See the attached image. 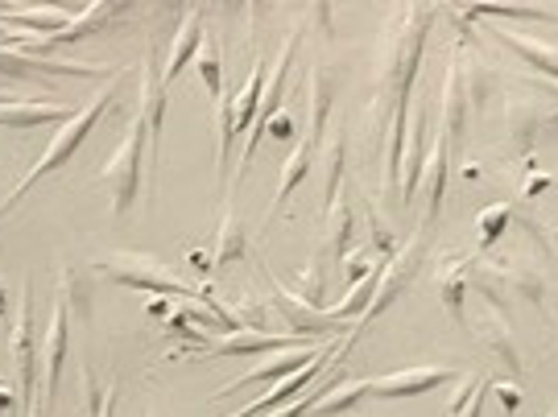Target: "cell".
<instances>
[{"label": "cell", "instance_id": "ba28073f", "mask_svg": "<svg viewBox=\"0 0 558 417\" xmlns=\"http://www.w3.org/2000/svg\"><path fill=\"white\" fill-rule=\"evenodd\" d=\"M137 116L149 128V161H145V174H149V191L158 186V165H161V128H166V79H161L158 66V46L145 50V66H141V87H137Z\"/></svg>", "mask_w": 558, "mask_h": 417}, {"label": "cell", "instance_id": "484cf974", "mask_svg": "<svg viewBox=\"0 0 558 417\" xmlns=\"http://www.w3.org/2000/svg\"><path fill=\"white\" fill-rule=\"evenodd\" d=\"M120 13H129V4L124 0H92L83 13H75L71 17V25L66 29H59V34H50V46H71V41H80L83 34H96V29H104L108 21H117Z\"/></svg>", "mask_w": 558, "mask_h": 417}, {"label": "cell", "instance_id": "836d02e7", "mask_svg": "<svg viewBox=\"0 0 558 417\" xmlns=\"http://www.w3.org/2000/svg\"><path fill=\"white\" fill-rule=\"evenodd\" d=\"M488 397V377L484 372H463L456 380V393L447 397V417H480Z\"/></svg>", "mask_w": 558, "mask_h": 417}, {"label": "cell", "instance_id": "5b68a950", "mask_svg": "<svg viewBox=\"0 0 558 417\" xmlns=\"http://www.w3.org/2000/svg\"><path fill=\"white\" fill-rule=\"evenodd\" d=\"M426 244H430V232H414V236L405 240V244H398V253L393 257H385V265H380L377 273V290H373V302H368V310L352 322V339H360L373 322H377L393 302L414 285V278H418L422 260H426Z\"/></svg>", "mask_w": 558, "mask_h": 417}, {"label": "cell", "instance_id": "d6986e66", "mask_svg": "<svg viewBox=\"0 0 558 417\" xmlns=\"http://www.w3.org/2000/svg\"><path fill=\"white\" fill-rule=\"evenodd\" d=\"M480 253H463V257H447L439 269V294L447 315L456 322L459 331H468V290H472V265H476Z\"/></svg>", "mask_w": 558, "mask_h": 417}, {"label": "cell", "instance_id": "9c48e42d", "mask_svg": "<svg viewBox=\"0 0 558 417\" xmlns=\"http://www.w3.org/2000/svg\"><path fill=\"white\" fill-rule=\"evenodd\" d=\"M505 128H509V145H513V154L525 161H534V149H538V140L558 128V108L542 91L534 96H521V100H509L505 103Z\"/></svg>", "mask_w": 558, "mask_h": 417}, {"label": "cell", "instance_id": "816d5d0a", "mask_svg": "<svg viewBox=\"0 0 558 417\" xmlns=\"http://www.w3.org/2000/svg\"><path fill=\"white\" fill-rule=\"evenodd\" d=\"M4 384H9V380H4V377H0V389H4Z\"/></svg>", "mask_w": 558, "mask_h": 417}, {"label": "cell", "instance_id": "ee69618b", "mask_svg": "<svg viewBox=\"0 0 558 417\" xmlns=\"http://www.w3.org/2000/svg\"><path fill=\"white\" fill-rule=\"evenodd\" d=\"M186 265H191V273H195V278H211V273H216V260H211V248H191V253H186Z\"/></svg>", "mask_w": 558, "mask_h": 417}, {"label": "cell", "instance_id": "f546056e", "mask_svg": "<svg viewBox=\"0 0 558 417\" xmlns=\"http://www.w3.org/2000/svg\"><path fill=\"white\" fill-rule=\"evenodd\" d=\"M59 285H54V294L66 302V310H71V322H87L92 318V281L83 273L80 265H59Z\"/></svg>", "mask_w": 558, "mask_h": 417}, {"label": "cell", "instance_id": "681fc988", "mask_svg": "<svg viewBox=\"0 0 558 417\" xmlns=\"http://www.w3.org/2000/svg\"><path fill=\"white\" fill-rule=\"evenodd\" d=\"M0 318H9V290H4V278H0Z\"/></svg>", "mask_w": 558, "mask_h": 417}, {"label": "cell", "instance_id": "7a4b0ae2", "mask_svg": "<svg viewBox=\"0 0 558 417\" xmlns=\"http://www.w3.org/2000/svg\"><path fill=\"white\" fill-rule=\"evenodd\" d=\"M120 87H124V71H112V79L104 83L100 91H96V96H92L87 103H83V108H75V112H71V120L62 124L54 137H50L46 154H41V158L34 161L29 170H25V179H21L17 186L9 191V199L0 203V219L9 216V211H13V207H17V203L25 199L29 191H34V182L50 179V174H54L59 165H66V161L80 154V145L87 140V133H92V128H96V124H100V120L108 116V112H112V103H117Z\"/></svg>", "mask_w": 558, "mask_h": 417}, {"label": "cell", "instance_id": "d590c367", "mask_svg": "<svg viewBox=\"0 0 558 417\" xmlns=\"http://www.w3.org/2000/svg\"><path fill=\"white\" fill-rule=\"evenodd\" d=\"M195 71H199L203 87L211 100H223V59H220V38L207 29L199 41V54H195Z\"/></svg>", "mask_w": 558, "mask_h": 417}, {"label": "cell", "instance_id": "9a60e30c", "mask_svg": "<svg viewBox=\"0 0 558 417\" xmlns=\"http://www.w3.org/2000/svg\"><path fill=\"white\" fill-rule=\"evenodd\" d=\"M488 265L509 290V298H530L534 306H546V278L525 253H500V257H488Z\"/></svg>", "mask_w": 558, "mask_h": 417}, {"label": "cell", "instance_id": "f907efd6", "mask_svg": "<svg viewBox=\"0 0 558 417\" xmlns=\"http://www.w3.org/2000/svg\"><path fill=\"white\" fill-rule=\"evenodd\" d=\"M9 100H17V96H13V91H4V87H0V103H9Z\"/></svg>", "mask_w": 558, "mask_h": 417}, {"label": "cell", "instance_id": "8992f818", "mask_svg": "<svg viewBox=\"0 0 558 417\" xmlns=\"http://www.w3.org/2000/svg\"><path fill=\"white\" fill-rule=\"evenodd\" d=\"M248 257L257 260V273L265 278V285H269V306L286 318L290 335L315 339V343H339V339L352 331V322H339V318H331L327 310H311V306H306L294 290H286V285L278 281V273L269 269V260L260 257V253H253V248H248Z\"/></svg>", "mask_w": 558, "mask_h": 417}, {"label": "cell", "instance_id": "db71d44e", "mask_svg": "<svg viewBox=\"0 0 558 417\" xmlns=\"http://www.w3.org/2000/svg\"><path fill=\"white\" fill-rule=\"evenodd\" d=\"M145 417H154V414H145Z\"/></svg>", "mask_w": 558, "mask_h": 417}, {"label": "cell", "instance_id": "6da1fadb", "mask_svg": "<svg viewBox=\"0 0 558 417\" xmlns=\"http://www.w3.org/2000/svg\"><path fill=\"white\" fill-rule=\"evenodd\" d=\"M435 17H439L435 4H398L385 17L377 46V91H373V108H368L377 145H385L389 120H410V96H414V79H418Z\"/></svg>", "mask_w": 558, "mask_h": 417}, {"label": "cell", "instance_id": "ac0fdd59", "mask_svg": "<svg viewBox=\"0 0 558 417\" xmlns=\"http://www.w3.org/2000/svg\"><path fill=\"white\" fill-rule=\"evenodd\" d=\"M476 335H480V343L497 356V364H505L509 377L513 380L525 377L518 339H513V331H509V315H500V310H493V306H484V310H480V322H476Z\"/></svg>", "mask_w": 558, "mask_h": 417}, {"label": "cell", "instance_id": "4dcf8cb0", "mask_svg": "<svg viewBox=\"0 0 558 417\" xmlns=\"http://www.w3.org/2000/svg\"><path fill=\"white\" fill-rule=\"evenodd\" d=\"M327 240H323V257H331V265L343 260V253L352 248V223H356V211H352V199L339 195L327 211Z\"/></svg>", "mask_w": 558, "mask_h": 417}, {"label": "cell", "instance_id": "ffe728a7", "mask_svg": "<svg viewBox=\"0 0 558 417\" xmlns=\"http://www.w3.org/2000/svg\"><path fill=\"white\" fill-rule=\"evenodd\" d=\"M71 103H50V100H17L0 103V128H13V133H25V128H41V124H66L71 120Z\"/></svg>", "mask_w": 558, "mask_h": 417}, {"label": "cell", "instance_id": "7dc6e473", "mask_svg": "<svg viewBox=\"0 0 558 417\" xmlns=\"http://www.w3.org/2000/svg\"><path fill=\"white\" fill-rule=\"evenodd\" d=\"M530 83H534V91H542V96L558 108V83H546V79H530Z\"/></svg>", "mask_w": 558, "mask_h": 417}, {"label": "cell", "instance_id": "7c38bea8", "mask_svg": "<svg viewBox=\"0 0 558 417\" xmlns=\"http://www.w3.org/2000/svg\"><path fill=\"white\" fill-rule=\"evenodd\" d=\"M323 352V343H311V339H302L294 347H281V352H269V356H260V364L253 368H244L236 380H228L216 397H228V393H240V389H248V384H260V380H281V377H294L299 368H306L311 359Z\"/></svg>", "mask_w": 558, "mask_h": 417}, {"label": "cell", "instance_id": "c3c4849f", "mask_svg": "<svg viewBox=\"0 0 558 417\" xmlns=\"http://www.w3.org/2000/svg\"><path fill=\"white\" fill-rule=\"evenodd\" d=\"M13 417H50V409L41 405V397L34 401V405H25V414H13Z\"/></svg>", "mask_w": 558, "mask_h": 417}, {"label": "cell", "instance_id": "f6af8a7d", "mask_svg": "<svg viewBox=\"0 0 558 417\" xmlns=\"http://www.w3.org/2000/svg\"><path fill=\"white\" fill-rule=\"evenodd\" d=\"M319 401V393H302L299 401H290V405H281V409H274L269 417H302V414H311V405Z\"/></svg>", "mask_w": 558, "mask_h": 417}, {"label": "cell", "instance_id": "e0dca14e", "mask_svg": "<svg viewBox=\"0 0 558 417\" xmlns=\"http://www.w3.org/2000/svg\"><path fill=\"white\" fill-rule=\"evenodd\" d=\"M472 100H468V91H463V83H459V71L456 62H447V79H442V137L451 145V158H456L459 149H463V140H468V124H472Z\"/></svg>", "mask_w": 558, "mask_h": 417}, {"label": "cell", "instance_id": "83f0119b", "mask_svg": "<svg viewBox=\"0 0 558 417\" xmlns=\"http://www.w3.org/2000/svg\"><path fill=\"white\" fill-rule=\"evenodd\" d=\"M260 91H265V54L253 59V71H248V79L240 83V91H232V133H248L253 124H257V112H260Z\"/></svg>", "mask_w": 558, "mask_h": 417}, {"label": "cell", "instance_id": "277c9868", "mask_svg": "<svg viewBox=\"0 0 558 417\" xmlns=\"http://www.w3.org/2000/svg\"><path fill=\"white\" fill-rule=\"evenodd\" d=\"M96 273L108 281H117V285H133L141 294H170V298H186V302H199V285H191V281H182L170 273V265L158 260L154 253H108L104 260H96Z\"/></svg>", "mask_w": 558, "mask_h": 417}, {"label": "cell", "instance_id": "d4e9b609", "mask_svg": "<svg viewBox=\"0 0 558 417\" xmlns=\"http://www.w3.org/2000/svg\"><path fill=\"white\" fill-rule=\"evenodd\" d=\"M426 128H430V112H426V108H418V112H414V124H410V137H405V161H401L398 203L418 199L422 165H426Z\"/></svg>", "mask_w": 558, "mask_h": 417}, {"label": "cell", "instance_id": "8d00e7d4", "mask_svg": "<svg viewBox=\"0 0 558 417\" xmlns=\"http://www.w3.org/2000/svg\"><path fill=\"white\" fill-rule=\"evenodd\" d=\"M294 294H299L311 310H323V298H327V257H323V248H315V257L306 260V269H302L299 281H294Z\"/></svg>", "mask_w": 558, "mask_h": 417}, {"label": "cell", "instance_id": "1f68e13d", "mask_svg": "<svg viewBox=\"0 0 558 417\" xmlns=\"http://www.w3.org/2000/svg\"><path fill=\"white\" fill-rule=\"evenodd\" d=\"M352 191H356L360 207H364V223H368V248H373L377 257H393V253H398V240H393V228H389L385 211H380L377 199L368 195V186H364V182H356Z\"/></svg>", "mask_w": 558, "mask_h": 417}, {"label": "cell", "instance_id": "bcb514c9", "mask_svg": "<svg viewBox=\"0 0 558 417\" xmlns=\"http://www.w3.org/2000/svg\"><path fill=\"white\" fill-rule=\"evenodd\" d=\"M17 405H21V397L17 393H13V389H9V384H4V389H0V414H17Z\"/></svg>", "mask_w": 558, "mask_h": 417}, {"label": "cell", "instance_id": "5bb4252c", "mask_svg": "<svg viewBox=\"0 0 558 417\" xmlns=\"http://www.w3.org/2000/svg\"><path fill=\"white\" fill-rule=\"evenodd\" d=\"M294 343H302V339L281 335V331H248V327H240V331H216L199 356H269V352L294 347Z\"/></svg>", "mask_w": 558, "mask_h": 417}, {"label": "cell", "instance_id": "e575fe53", "mask_svg": "<svg viewBox=\"0 0 558 417\" xmlns=\"http://www.w3.org/2000/svg\"><path fill=\"white\" fill-rule=\"evenodd\" d=\"M456 13L463 21H558V9H530V4H463Z\"/></svg>", "mask_w": 558, "mask_h": 417}, {"label": "cell", "instance_id": "30bf717a", "mask_svg": "<svg viewBox=\"0 0 558 417\" xmlns=\"http://www.w3.org/2000/svg\"><path fill=\"white\" fill-rule=\"evenodd\" d=\"M66 347H71V310H66V302L54 294V302H50V322H46V339H41V347H38V368H41L38 397L46 409H50V401L59 393Z\"/></svg>", "mask_w": 558, "mask_h": 417}, {"label": "cell", "instance_id": "74e56055", "mask_svg": "<svg viewBox=\"0 0 558 417\" xmlns=\"http://www.w3.org/2000/svg\"><path fill=\"white\" fill-rule=\"evenodd\" d=\"M472 290H476L480 298H484V306H493V310H500V315H509V290L500 285V278L493 273V265H488V257H476V265H472Z\"/></svg>", "mask_w": 558, "mask_h": 417}, {"label": "cell", "instance_id": "2e32d148", "mask_svg": "<svg viewBox=\"0 0 558 417\" xmlns=\"http://www.w3.org/2000/svg\"><path fill=\"white\" fill-rule=\"evenodd\" d=\"M25 75H66V79H96L104 75V66H87V62H50L34 59V54H21L0 46V79H25Z\"/></svg>", "mask_w": 558, "mask_h": 417}, {"label": "cell", "instance_id": "60d3db41", "mask_svg": "<svg viewBox=\"0 0 558 417\" xmlns=\"http://www.w3.org/2000/svg\"><path fill=\"white\" fill-rule=\"evenodd\" d=\"M555 174H546V170H542V165H534V161H530V165H525V174H521V186H518V199H538L542 191H546V186H555Z\"/></svg>", "mask_w": 558, "mask_h": 417}, {"label": "cell", "instance_id": "f35d334b", "mask_svg": "<svg viewBox=\"0 0 558 417\" xmlns=\"http://www.w3.org/2000/svg\"><path fill=\"white\" fill-rule=\"evenodd\" d=\"M509 219H513V203H493V207H484V211H480V219H476L480 253H484V248H493V244L505 236Z\"/></svg>", "mask_w": 558, "mask_h": 417}, {"label": "cell", "instance_id": "52a82bcc", "mask_svg": "<svg viewBox=\"0 0 558 417\" xmlns=\"http://www.w3.org/2000/svg\"><path fill=\"white\" fill-rule=\"evenodd\" d=\"M9 356L17 368V397L21 405H34L38 401V347H34V290L29 281L21 285V298L13 306V331H9Z\"/></svg>", "mask_w": 558, "mask_h": 417}, {"label": "cell", "instance_id": "7402d4cb", "mask_svg": "<svg viewBox=\"0 0 558 417\" xmlns=\"http://www.w3.org/2000/svg\"><path fill=\"white\" fill-rule=\"evenodd\" d=\"M203 34H207L203 9H191V13H182L179 29H174V41H170V54H166V66H161V79H166V87H170V83L179 79L182 71L195 62Z\"/></svg>", "mask_w": 558, "mask_h": 417}, {"label": "cell", "instance_id": "d6a6232c", "mask_svg": "<svg viewBox=\"0 0 558 417\" xmlns=\"http://www.w3.org/2000/svg\"><path fill=\"white\" fill-rule=\"evenodd\" d=\"M368 401V380L364 377H348L331 384V389H323L319 401L311 405V414H348V409H356Z\"/></svg>", "mask_w": 558, "mask_h": 417}, {"label": "cell", "instance_id": "f5cc1de1", "mask_svg": "<svg viewBox=\"0 0 558 417\" xmlns=\"http://www.w3.org/2000/svg\"><path fill=\"white\" fill-rule=\"evenodd\" d=\"M555 232H558V228H555ZM555 244H558V236H555Z\"/></svg>", "mask_w": 558, "mask_h": 417}, {"label": "cell", "instance_id": "b9f144b4", "mask_svg": "<svg viewBox=\"0 0 558 417\" xmlns=\"http://www.w3.org/2000/svg\"><path fill=\"white\" fill-rule=\"evenodd\" d=\"M260 128H265L269 137H278V140H294V133H299V124H294V116H290L286 108H278V112L265 120Z\"/></svg>", "mask_w": 558, "mask_h": 417}, {"label": "cell", "instance_id": "7bdbcfd3", "mask_svg": "<svg viewBox=\"0 0 558 417\" xmlns=\"http://www.w3.org/2000/svg\"><path fill=\"white\" fill-rule=\"evenodd\" d=\"M488 389L497 393V401L513 414V409H521V389L513 384V380H488Z\"/></svg>", "mask_w": 558, "mask_h": 417}, {"label": "cell", "instance_id": "cb8c5ba5", "mask_svg": "<svg viewBox=\"0 0 558 417\" xmlns=\"http://www.w3.org/2000/svg\"><path fill=\"white\" fill-rule=\"evenodd\" d=\"M315 154H319V149H315L311 140H299V145L290 149V158L281 161L278 199H274V207L265 211V228H269V223H274V219H278L281 211H286V203H290V195L299 191L302 182H306V179H311V174H315Z\"/></svg>", "mask_w": 558, "mask_h": 417}, {"label": "cell", "instance_id": "4316f807", "mask_svg": "<svg viewBox=\"0 0 558 417\" xmlns=\"http://www.w3.org/2000/svg\"><path fill=\"white\" fill-rule=\"evenodd\" d=\"M248 232H244V219L232 211V203H223L220 207V228H216V244H211V260H216V269L223 265H236L240 257H248Z\"/></svg>", "mask_w": 558, "mask_h": 417}, {"label": "cell", "instance_id": "603a6c76", "mask_svg": "<svg viewBox=\"0 0 558 417\" xmlns=\"http://www.w3.org/2000/svg\"><path fill=\"white\" fill-rule=\"evenodd\" d=\"M306 100H311V120H306V137L302 140H311L319 149L331 108H336V79H331V71L323 62H311V71H306Z\"/></svg>", "mask_w": 558, "mask_h": 417}, {"label": "cell", "instance_id": "4fadbf2b", "mask_svg": "<svg viewBox=\"0 0 558 417\" xmlns=\"http://www.w3.org/2000/svg\"><path fill=\"white\" fill-rule=\"evenodd\" d=\"M447 174H451V145L442 137V128L435 133L430 149H426V165H422V219H418V232H435V223L442 216V195H447Z\"/></svg>", "mask_w": 558, "mask_h": 417}, {"label": "cell", "instance_id": "3957f363", "mask_svg": "<svg viewBox=\"0 0 558 417\" xmlns=\"http://www.w3.org/2000/svg\"><path fill=\"white\" fill-rule=\"evenodd\" d=\"M145 161H149V128H145V120L133 112V120H129V128H124V137H120V145H117V154L104 161V170L96 174V182L108 186V195H112V216L117 219L129 216L133 203L141 199Z\"/></svg>", "mask_w": 558, "mask_h": 417}, {"label": "cell", "instance_id": "f1b7e54d", "mask_svg": "<svg viewBox=\"0 0 558 417\" xmlns=\"http://www.w3.org/2000/svg\"><path fill=\"white\" fill-rule=\"evenodd\" d=\"M323 170V211L339 199V186H343V161H348V137H343V124H331V140L323 145V158L315 154Z\"/></svg>", "mask_w": 558, "mask_h": 417}, {"label": "cell", "instance_id": "8fae6325", "mask_svg": "<svg viewBox=\"0 0 558 417\" xmlns=\"http://www.w3.org/2000/svg\"><path fill=\"white\" fill-rule=\"evenodd\" d=\"M463 372L442 368V364H426V368H401V372H385V377L368 380V401H401L435 393L442 384H456Z\"/></svg>", "mask_w": 558, "mask_h": 417}, {"label": "cell", "instance_id": "44dd1931", "mask_svg": "<svg viewBox=\"0 0 558 417\" xmlns=\"http://www.w3.org/2000/svg\"><path fill=\"white\" fill-rule=\"evenodd\" d=\"M488 34H493V41H500L509 54H518L530 71H538V79L558 83V50L555 46H546V41H538V38H525V34H513V29H505V25H493Z\"/></svg>", "mask_w": 558, "mask_h": 417}, {"label": "cell", "instance_id": "ab89813d", "mask_svg": "<svg viewBox=\"0 0 558 417\" xmlns=\"http://www.w3.org/2000/svg\"><path fill=\"white\" fill-rule=\"evenodd\" d=\"M339 265H343L348 281H360V278H368V273H377L380 265H385V257H377V253H373V248L364 244V248H348Z\"/></svg>", "mask_w": 558, "mask_h": 417}]
</instances>
